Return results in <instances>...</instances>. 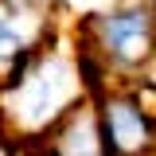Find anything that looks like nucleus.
<instances>
[{
	"mask_svg": "<svg viewBox=\"0 0 156 156\" xmlns=\"http://www.w3.org/2000/svg\"><path fill=\"white\" fill-rule=\"evenodd\" d=\"M78 98L74 66L58 55L23 58L0 78V136L23 144V136H39L70 109Z\"/></svg>",
	"mask_w": 156,
	"mask_h": 156,
	"instance_id": "1",
	"label": "nucleus"
},
{
	"mask_svg": "<svg viewBox=\"0 0 156 156\" xmlns=\"http://www.w3.org/2000/svg\"><path fill=\"white\" fill-rule=\"evenodd\" d=\"M98 31H101V43H105V51L117 58V62H125V66H136V62H144L148 51H152V20L144 8H125V12H105L101 23H98Z\"/></svg>",
	"mask_w": 156,
	"mask_h": 156,
	"instance_id": "2",
	"label": "nucleus"
},
{
	"mask_svg": "<svg viewBox=\"0 0 156 156\" xmlns=\"http://www.w3.org/2000/svg\"><path fill=\"white\" fill-rule=\"evenodd\" d=\"M101 144H105V156H136L144 144H148V117L136 101H109L101 117Z\"/></svg>",
	"mask_w": 156,
	"mask_h": 156,
	"instance_id": "3",
	"label": "nucleus"
},
{
	"mask_svg": "<svg viewBox=\"0 0 156 156\" xmlns=\"http://www.w3.org/2000/svg\"><path fill=\"white\" fill-rule=\"evenodd\" d=\"M58 121H62V117H58ZM47 156H105L98 117L90 113L86 105L70 109V117L62 121L58 136L51 140V152H47Z\"/></svg>",
	"mask_w": 156,
	"mask_h": 156,
	"instance_id": "4",
	"label": "nucleus"
},
{
	"mask_svg": "<svg viewBox=\"0 0 156 156\" xmlns=\"http://www.w3.org/2000/svg\"><path fill=\"white\" fill-rule=\"evenodd\" d=\"M0 156H20V148H12V140H0Z\"/></svg>",
	"mask_w": 156,
	"mask_h": 156,
	"instance_id": "5",
	"label": "nucleus"
}]
</instances>
